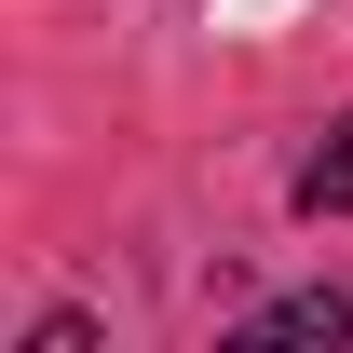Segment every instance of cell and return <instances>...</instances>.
<instances>
[{"mask_svg":"<svg viewBox=\"0 0 353 353\" xmlns=\"http://www.w3.org/2000/svg\"><path fill=\"white\" fill-rule=\"evenodd\" d=\"M299 218H353V109L312 136V163H299Z\"/></svg>","mask_w":353,"mask_h":353,"instance_id":"obj_1","label":"cell"},{"mask_svg":"<svg viewBox=\"0 0 353 353\" xmlns=\"http://www.w3.org/2000/svg\"><path fill=\"white\" fill-rule=\"evenodd\" d=\"M245 340H353V299H340V285H312V299H272V312H245Z\"/></svg>","mask_w":353,"mask_h":353,"instance_id":"obj_2","label":"cell"}]
</instances>
